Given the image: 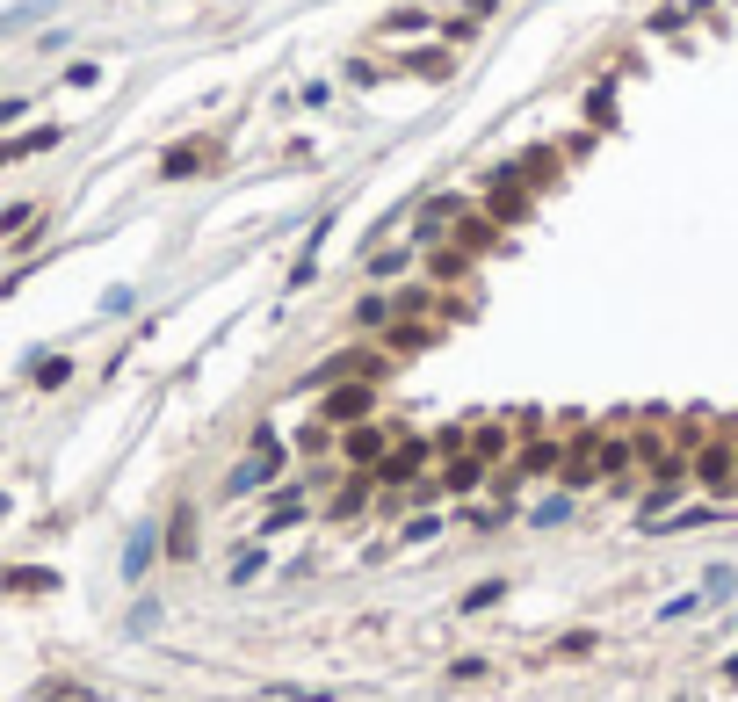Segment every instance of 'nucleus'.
Wrapping results in <instances>:
<instances>
[{
    "label": "nucleus",
    "mask_w": 738,
    "mask_h": 702,
    "mask_svg": "<svg viewBox=\"0 0 738 702\" xmlns=\"http://www.w3.org/2000/svg\"><path fill=\"white\" fill-rule=\"evenodd\" d=\"M44 145H58V124L29 131V138H8V145H0V167H15V160H29V152H44Z\"/></svg>",
    "instance_id": "9b49d317"
},
{
    "label": "nucleus",
    "mask_w": 738,
    "mask_h": 702,
    "mask_svg": "<svg viewBox=\"0 0 738 702\" xmlns=\"http://www.w3.org/2000/svg\"><path fill=\"white\" fill-rule=\"evenodd\" d=\"M167 551H174V558H189V551H196V529H189V514H181V522H174V536H167Z\"/></svg>",
    "instance_id": "a211bd4d"
},
{
    "label": "nucleus",
    "mask_w": 738,
    "mask_h": 702,
    "mask_svg": "<svg viewBox=\"0 0 738 702\" xmlns=\"http://www.w3.org/2000/svg\"><path fill=\"white\" fill-rule=\"evenodd\" d=\"M398 435H406V420H355V427H341V464L348 471H377L384 464V449L398 442Z\"/></svg>",
    "instance_id": "f03ea898"
},
{
    "label": "nucleus",
    "mask_w": 738,
    "mask_h": 702,
    "mask_svg": "<svg viewBox=\"0 0 738 702\" xmlns=\"http://www.w3.org/2000/svg\"><path fill=\"white\" fill-rule=\"evenodd\" d=\"M442 247H456L464 261H485V254H500V247H507V225H492V218H485V203H471L464 218L449 225V239H442Z\"/></svg>",
    "instance_id": "7ed1b4c3"
},
{
    "label": "nucleus",
    "mask_w": 738,
    "mask_h": 702,
    "mask_svg": "<svg viewBox=\"0 0 738 702\" xmlns=\"http://www.w3.org/2000/svg\"><path fill=\"white\" fill-rule=\"evenodd\" d=\"M319 420H333V427L369 420V384H333V391H326V406H319Z\"/></svg>",
    "instance_id": "1a4fd4ad"
},
{
    "label": "nucleus",
    "mask_w": 738,
    "mask_h": 702,
    "mask_svg": "<svg viewBox=\"0 0 738 702\" xmlns=\"http://www.w3.org/2000/svg\"><path fill=\"white\" fill-rule=\"evenodd\" d=\"M210 152H218V145H210V138H189V145H174L167 160H160V174H167V181H181V174H196V167L210 160Z\"/></svg>",
    "instance_id": "9d476101"
},
{
    "label": "nucleus",
    "mask_w": 738,
    "mask_h": 702,
    "mask_svg": "<svg viewBox=\"0 0 738 702\" xmlns=\"http://www.w3.org/2000/svg\"><path fill=\"white\" fill-rule=\"evenodd\" d=\"M442 522H435V514H413V522H406V543H427V536H435Z\"/></svg>",
    "instance_id": "412c9836"
},
{
    "label": "nucleus",
    "mask_w": 738,
    "mask_h": 702,
    "mask_svg": "<svg viewBox=\"0 0 738 702\" xmlns=\"http://www.w3.org/2000/svg\"><path fill=\"white\" fill-rule=\"evenodd\" d=\"M123 565H131V579L152 565V536H131V551H123Z\"/></svg>",
    "instance_id": "f3484780"
},
{
    "label": "nucleus",
    "mask_w": 738,
    "mask_h": 702,
    "mask_svg": "<svg viewBox=\"0 0 738 702\" xmlns=\"http://www.w3.org/2000/svg\"><path fill=\"white\" fill-rule=\"evenodd\" d=\"M29 225H37V210H29V203H15L8 218H0V232H29Z\"/></svg>",
    "instance_id": "6ab92c4d"
},
{
    "label": "nucleus",
    "mask_w": 738,
    "mask_h": 702,
    "mask_svg": "<svg viewBox=\"0 0 738 702\" xmlns=\"http://www.w3.org/2000/svg\"><path fill=\"white\" fill-rule=\"evenodd\" d=\"M369 500H377V478H369V471H348L341 485H333V500H326V514H333V522H355V514H362Z\"/></svg>",
    "instance_id": "6e6552de"
},
{
    "label": "nucleus",
    "mask_w": 738,
    "mask_h": 702,
    "mask_svg": "<svg viewBox=\"0 0 738 702\" xmlns=\"http://www.w3.org/2000/svg\"><path fill=\"white\" fill-rule=\"evenodd\" d=\"M464 210H471L464 196H435V203L420 210V225H413V247H420V254H427V247H442V239H449V225L464 218Z\"/></svg>",
    "instance_id": "423d86ee"
},
{
    "label": "nucleus",
    "mask_w": 738,
    "mask_h": 702,
    "mask_svg": "<svg viewBox=\"0 0 738 702\" xmlns=\"http://www.w3.org/2000/svg\"><path fill=\"white\" fill-rule=\"evenodd\" d=\"M275 464H283V456H275V435L261 427V435H254V456H246V464L225 478V493H254V485H268V478H275Z\"/></svg>",
    "instance_id": "0eeeda50"
},
{
    "label": "nucleus",
    "mask_w": 738,
    "mask_h": 702,
    "mask_svg": "<svg viewBox=\"0 0 738 702\" xmlns=\"http://www.w3.org/2000/svg\"><path fill=\"white\" fill-rule=\"evenodd\" d=\"M355 319H362V326H384V319H391V290H377V297H362V304H355Z\"/></svg>",
    "instance_id": "4468645a"
},
{
    "label": "nucleus",
    "mask_w": 738,
    "mask_h": 702,
    "mask_svg": "<svg viewBox=\"0 0 738 702\" xmlns=\"http://www.w3.org/2000/svg\"><path fill=\"white\" fill-rule=\"evenodd\" d=\"M500 594H507V579H485V587H471V594H464V608H492Z\"/></svg>",
    "instance_id": "dca6fc26"
},
{
    "label": "nucleus",
    "mask_w": 738,
    "mask_h": 702,
    "mask_svg": "<svg viewBox=\"0 0 738 702\" xmlns=\"http://www.w3.org/2000/svg\"><path fill=\"white\" fill-rule=\"evenodd\" d=\"M0 587H8V594H44V587H58V579L29 565V572H8V579H0Z\"/></svg>",
    "instance_id": "ddd939ff"
},
{
    "label": "nucleus",
    "mask_w": 738,
    "mask_h": 702,
    "mask_svg": "<svg viewBox=\"0 0 738 702\" xmlns=\"http://www.w3.org/2000/svg\"><path fill=\"white\" fill-rule=\"evenodd\" d=\"M384 29H391V37H413V29H427V15H413V8H406V15H391Z\"/></svg>",
    "instance_id": "aec40b11"
},
{
    "label": "nucleus",
    "mask_w": 738,
    "mask_h": 702,
    "mask_svg": "<svg viewBox=\"0 0 738 702\" xmlns=\"http://www.w3.org/2000/svg\"><path fill=\"white\" fill-rule=\"evenodd\" d=\"M724 681H738V659H731V666H724Z\"/></svg>",
    "instance_id": "4be33fe9"
},
{
    "label": "nucleus",
    "mask_w": 738,
    "mask_h": 702,
    "mask_svg": "<svg viewBox=\"0 0 738 702\" xmlns=\"http://www.w3.org/2000/svg\"><path fill=\"white\" fill-rule=\"evenodd\" d=\"M435 333H442L435 319H406V312H391V319H384V341H377V348H384L391 362H406V355H420L427 341H435Z\"/></svg>",
    "instance_id": "39448f33"
},
{
    "label": "nucleus",
    "mask_w": 738,
    "mask_h": 702,
    "mask_svg": "<svg viewBox=\"0 0 738 702\" xmlns=\"http://www.w3.org/2000/svg\"><path fill=\"white\" fill-rule=\"evenodd\" d=\"M297 514H304V500H297V493H275V507L261 514V529L275 536V529H290V522H297Z\"/></svg>",
    "instance_id": "f8f14e48"
},
{
    "label": "nucleus",
    "mask_w": 738,
    "mask_h": 702,
    "mask_svg": "<svg viewBox=\"0 0 738 702\" xmlns=\"http://www.w3.org/2000/svg\"><path fill=\"white\" fill-rule=\"evenodd\" d=\"M529 210H536V189H529L521 174L500 167V174H492V189H485V218L514 232V225H529Z\"/></svg>",
    "instance_id": "20e7f679"
},
{
    "label": "nucleus",
    "mask_w": 738,
    "mask_h": 702,
    "mask_svg": "<svg viewBox=\"0 0 738 702\" xmlns=\"http://www.w3.org/2000/svg\"><path fill=\"white\" fill-rule=\"evenodd\" d=\"M0 514H8V500H0Z\"/></svg>",
    "instance_id": "5701e85b"
},
{
    "label": "nucleus",
    "mask_w": 738,
    "mask_h": 702,
    "mask_svg": "<svg viewBox=\"0 0 738 702\" xmlns=\"http://www.w3.org/2000/svg\"><path fill=\"white\" fill-rule=\"evenodd\" d=\"M66 377H73V362H66V355H44V362H37V384H44V391H51V384H66Z\"/></svg>",
    "instance_id": "2eb2a0df"
},
{
    "label": "nucleus",
    "mask_w": 738,
    "mask_h": 702,
    "mask_svg": "<svg viewBox=\"0 0 738 702\" xmlns=\"http://www.w3.org/2000/svg\"><path fill=\"white\" fill-rule=\"evenodd\" d=\"M695 485L710 500H738V420H710V435L695 449Z\"/></svg>",
    "instance_id": "f257e3e1"
}]
</instances>
